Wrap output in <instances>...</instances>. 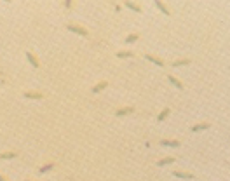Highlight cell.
<instances>
[{
  "label": "cell",
  "instance_id": "cell-1",
  "mask_svg": "<svg viewBox=\"0 0 230 181\" xmlns=\"http://www.w3.org/2000/svg\"><path fill=\"white\" fill-rule=\"evenodd\" d=\"M66 28H68V30H70V32H75V33H79V35H82V37H87V35H89L85 28H82V26H77V25H68Z\"/></svg>",
  "mask_w": 230,
  "mask_h": 181
},
{
  "label": "cell",
  "instance_id": "cell-2",
  "mask_svg": "<svg viewBox=\"0 0 230 181\" xmlns=\"http://www.w3.org/2000/svg\"><path fill=\"white\" fill-rule=\"evenodd\" d=\"M134 111V108L132 106H127V108H119L117 111H115V115L117 117H122V115H127V113H132Z\"/></svg>",
  "mask_w": 230,
  "mask_h": 181
},
{
  "label": "cell",
  "instance_id": "cell-3",
  "mask_svg": "<svg viewBox=\"0 0 230 181\" xmlns=\"http://www.w3.org/2000/svg\"><path fill=\"white\" fill-rule=\"evenodd\" d=\"M160 145L162 146H171V148H176V146H180V141H173V139H160Z\"/></svg>",
  "mask_w": 230,
  "mask_h": 181
},
{
  "label": "cell",
  "instance_id": "cell-4",
  "mask_svg": "<svg viewBox=\"0 0 230 181\" xmlns=\"http://www.w3.org/2000/svg\"><path fill=\"white\" fill-rule=\"evenodd\" d=\"M106 85H108V82H100L98 85H94V87H93V93H94V94H98V93H101V91H103V89H106Z\"/></svg>",
  "mask_w": 230,
  "mask_h": 181
},
{
  "label": "cell",
  "instance_id": "cell-5",
  "mask_svg": "<svg viewBox=\"0 0 230 181\" xmlns=\"http://www.w3.org/2000/svg\"><path fill=\"white\" fill-rule=\"evenodd\" d=\"M208 127H209V124H208V122H202V124L194 125V127H192V132H199V131H204V129H208Z\"/></svg>",
  "mask_w": 230,
  "mask_h": 181
},
{
  "label": "cell",
  "instance_id": "cell-6",
  "mask_svg": "<svg viewBox=\"0 0 230 181\" xmlns=\"http://www.w3.org/2000/svg\"><path fill=\"white\" fill-rule=\"evenodd\" d=\"M176 178H183V179H192L194 178V174H190V172H180V171H174L173 172Z\"/></svg>",
  "mask_w": 230,
  "mask_h": 181
},
{
  "label": "cell",
  "instance_id": "cell-7",
  "mask_svg": "<svg viewBox=\"0 0 230 181\" xmlns=\"http://www.w3.org/2000/svg\"><path fill=\"white\" fill-rule=\"evenodd\" d=\"M26 58H28V61L32 63V66H33V68H38V61H37V58H35L32 52H26Z\"/></svg>",
  "mask_w": 230,
  "mask_h": 181
},
{
  "label": "cell",
  "instance_id": "cell-8",
  "mask_svg": "<svg viewBox=\"0 0 230 181\" xmlns=\"http://www.w3.org/2000/svg\"><path fill=\"white\" fill-rule=\"evenodd\" d=\"M25 98H28V99H42L44 96L40 93H25Z\"/></svg>",
  "mask_w": 230,
  "mask_h": 181
},
{
  "label": "cell",
  "instance_id": "cell-9",
  "mask_svg": "<svg viewBox=\"0 0 230 181\" xmlns=\"http://www.w3.org/2000/svg\"><path fill=\"white\" fill-rule=\"evenodd\" d=\"M145 58H147L148 61H152V63H155L157 66H164V61H162V59H157V58H153V56H150V54H147Z\"/></svg>",
  "mask_w": 230,
  "mask_h": 181
},
{
  "label": "cell",
  "instance_id": "cell-10",
  "mask_svg": "<svg viewBox=\"0 0 230 181\" xmlns=\"http://www.w3.org/2000/svg\"><path fill=\"white\" fill-rule=\"evenodd\" d=\"M155 5H157V7H159L160 11H162V12H164L166 16H169V14H171V12H169V9H167V7H166V5H164L162 2H160V0H157V2H155Z\"/></svg>",
  "mask_w": 230,
  "mask_h": 181
},
{
  "label": "cell",
  "instance_id": "cell-11",
  "mask_svg": "<svg viewBox=\"0 0 230 181\" xmlns=\"http://www.w3.org/2000/svg\"><path fill=\"white\" fill-rule=\"evenodd\" d=\"M173 162H174L173 157H166V158H162V160H159L157 166H167V164H173Z\"/></svg>",
  "mask_w": 230,
  "mask_h": 181
},
{
  "label": "cell",
  "instance_id": "cell-12",
  "mask_svg": "<svg viewBox=\"0 0 230 181\" xmlns=\"http://www.w3.org/2000/svg\"><path fill=\"white\" fill-rule=\"evenodd\" d=\"M167 80H169V82H171V84H174V85H176V87H178V89H183V84H181V82H180V80H178V78H174V77H173V75H169V77H167Z\"/></svg>",
  "mask_w": 230,
  "mask_h": 181
},
{
  "label": "cell",
  "instance_id": "cell-13",
  "mask_svg": "<svg viewBox=\"0 0 230 181\" xmlns=\"http://www.w3.org/2000/svg\"><path fill=\"white\" fill-rule=\"evenodd\" d=\"M169 113H171V110H169V108H164V110H162V113H160V115L157 117V120H159V122H162V120L169 115Z\"/></svg>",
  "mask_w": 230,
  "mask_h": 181
},
{
  "label": "cell",
  "instance_id": "cell-14",
  "mask_svg": "<svg viewBox=\"0 0 230 181\" xmlns=\"http://www.w3.org/2000/svg\"><path fill=\"white\" fill-rule=\"evenodd\" d=\"M52 167H54V164H45V166H42V167L38 169V172H40V174H42V172H47V171H51Z\"/></svg>",
  "mask_w": 230,
  "mask_h": 181
},
{
  "label": "cell",
  "instance_id": "cell-15",
  "mask_svg": "<svg viewBox=\"0 0 230 181\" xmlns=\"http://www.w3.org/2000/svg\"><path fill=\"white\" fill-rule=\"evenodd\" d=\"M126 5H127L129 9L136 11V12H141V7H140V5H136V4H132V2H126Z\"/></svg>",
  "mask_w": 230,
  "mask_h": 181
},
{
  "label": "cell",
  "instance_id": "cell-16",
  "mask_svg": "<svg viewBox=\"0 0 230 181\" xmlns=\"http://www.w3.org/2000/svg\"><path fill=\"white\" fill-rule=\"evenodd\" d=\"M14 157H17L16 152H5V153H2V158H4V160H5V158H14Z\"/></svg>",
  "mask_w": 230,
  "mask_h": 181
},
{
  "label": "cell",
  "instance_id": "cell-17",
  "mask_svg": "<svg viewBox=\"0 0 230 181\" xmlns=\"http://www.w3.org/2000/svg\"><path fill=\"white\" fill-rule=\"evenodd\" d=\"M188 63H190L188 59H178V61L173 63V66H183V64H188Z\"/></svg>",
  "mask_w": 230,
  "mask_h": 181
},
{
  "label": "cell",
  "instance_id": "cell-18",
  "mask_svg": "<svg viewBox=\"0 0 230 181\" xmlns=\"http://www.w3.org/2000/svg\"><path fill=\"white\" fill-rule=\"evenodd\" d=\"M134 40H138V33H132V35H129V37L126 38V44H132Z\"/></svg>",
  "mask_w": 230,
  "mask_h": 181
},
{
  "label": "cell",
  "instance_id": "cell-19",
  "mask_svg": "<svg viewBox=\"0 0 230 181\" xmlns=\"http://www.w3.org/2000/svg\"><path fill=\"white\" fill-rule=\"evenodd\" d=\"M132 56V52H127V51H120V52H117V58H131Z\"/></svg>",
  "mask_w": 230,
  "mask_h": 181
},
{
  "label": "cell",
  "instance_id": "cell-20",
  "mask_svg": "<svg viewBox=\"0 0 230 181\" xmlns=\"http://www.w3.org/2000/svg\"><path fill=\"white\" fill-rule=\"evenodd\" d=\"M0 181H7V179H5V178H4V176H2V178H0Z\"/></svg>",
  "mask_w": 230,
  "mask_h": 181
},
{
  "label": "cell",
  "instance_id": "cell-21",
  "mask_svg": "<svg viewBox=\"0 0 230 181\" xmlns=\"http://www.w3.org/2000/svg\"><path fill=\"white\" fill-rule=\"evenodd\" d=\"M26 181H32V179H26Z\"/></svg>",
  "mask_w": 230,
  "mask_h": 181
}]
</instances>
